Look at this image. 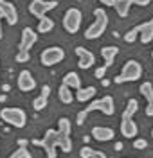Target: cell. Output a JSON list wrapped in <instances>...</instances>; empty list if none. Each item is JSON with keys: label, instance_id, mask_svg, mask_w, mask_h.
<instances>
[{"label": "cell", "instance_id": "obj_21", "mask_svg": "<svg viewBox=\"0 0 153 158\" xmlns=\"http://www.w3.org/2000/svg\"><path fill=\"white\" fill-rule=\"evenodd\" d=\"M58 97H60V101L63 102V104H70L72 101H74V94L70 92V88H69L67 85L61 83L60 90H58Z\"/></svg>", "mask_w": 153, "mask_h": 158}, {"label": "cell", "instance_id": "obj_17", "mask_svg": "<svg viewBox=\"0 0 153 158\" xmlns=\"http://www.w3.org/2000/svg\"><path fill=\"white\" fill-rule=\"evenodd\" d=\"M117 54H119V49L113 47V45H106V47L101 49V56H103V59H104V67H106V69H108L110 65H113V59H115Z\"/></svg>", "mask_w": 153, "mask_h": 158}, {"label": "cell", "instance_id": "obj_5", "mask_svg": "<svg viewBox=\"0 0 153 158\" xmlns=\"http://www.w3.org/2000/svg\"><path fill=\"white\" fill-rule=\"evenodd\" d=\"M0 118L13 128H23L27 122V115L22 108H2L0 110Z\"/></svg>", "mask_w": 153, "mask_h": 158}, {"label": "cell", "instance_id": "obj_33", "mask_svg": "<svg viewBox=\"0 0 153 158\" xmlns=\"http://www.w3.org/2000/svg\"><path fill=\"white\" fill-rule=\"evenodd\" d=\"M104 70H106V67H101V69H97V70H96V76L101 79L103 76H104Z\"/></svg>", "mask_w": 153, "mask_h": 158}, {"label": "cell", "instance_id": "obj_16", "mask_svg": "<svg viewBox=\"0 0 153 158\" xmlns=\"http://www.w3.org/2000/svg\"><path fill=\"white\" fill-rule=\"evenodd\" d=\"M139 40H141V43H144V45H148L150 41H153V18L148 20V22H144V23H141Z\"/></svg>", "mask_w": 153, "mask_h": 158}, {"label": "cell", "instance_id": "obj_15", "mask_svg": "<svg viewBox=\"0 0 153 158\" xmlns=\"http://www.w3.org/2000/svg\"><path fill=\"white\" fill-rule=\"evenodd\" d=\"M92 137L97 142H110L115 137V131L112 128H106V126H96L92 129Z\"/></svg>", "mask_w": 153, "mask_h": 158}, {"label": "cell", "instance_id": "obj_25", "mask_svg": "<svg viewBox=\"0 0 153 158\" xmlns=\"http://www.w3.org/2000/svg\"><path fill=\"white\" fill-rule=\"evenodd\" d=\"M139 110V102H137V99H130L128 101V104H126V108L122 111V115H126V117H133V113Z\"/></svg>", "mask_w": 153, "mask_h": 158}, {"label": "cell", "instance_id": "obj_35", "mask_svg": "<svg viewBox=\"0 0 153 158\" xmlns=\"http://www.w3.org/2000/svg\"><path fill=\"white\" fill-rule=\"evenodd\" d=\"M115 149H117V151H121V149H122V144H121V142H117V144H115Z\"/></svg>", "mask_w": 153, "mask_h": 158}, {"label": "cell", "instance_id": "obj_3", "mask_svg": "<svg viewBox=\"0 0 153 158\" xmlns=\"http://www.w3.org/2000/svg\"><path fill=\"white\" fill-rule=\"evenodd\" d=\"M108 27V15L103 7H97L94 11V22L90 23V27L85 31V38L87 40H97L104 34V31Z\"/></svg>", "mask_w": 153, "mask_h": 158}, {"label": "cell", "instance_id": "obj_19", "mask_svg": "<svg viewBox=\"0 0 153 158\" xmlns=\"http://www.w3.org/2000/svg\"><path fill=\"white\" fill-rule=\"evenodd\" d=\"M63 85H67L69 88L79 90L81 88V77H79L76 72H69V74H65V77H63Z\"/></svg>", "mask_w": 153, "mask_h": 158}, {"label": "cell", "instance_id": "obj_10", "mask_svg": "<svg viewBox=\"0 0 153 158\" xmlns=\"http://www.w3.org/2000/svg\"><path fill=\"white\" fill-rule=\"evenodd\" d=\"M38 41V36L36 32L31 29V27H25L22 31V38H20V47H18V52H29V49Z\"/></svg>", "mask_w": 153, "mask_h": 158}, {"label": "cell", "instance_id": "obj_36", "mask_svg": "<svg viewBox=\"0 0 153 158\" xmlns=\"http://www.w3.org/2000/svg\"><path fill=\"white\" fill-rule=\"evenodd\" d=\"M0 40H2V15H0Z\"/></svg>", "mask_w": 153, "mask_h": 158}, {"label": "cell", "instance_id": "obj_6", "mask_svg": "<svg viewBox=\"0 0 153 158\" xmlns=\"http://www.w3.org/2000/svg\"><path fill=\"white\" fill-rule=\"evenodd\" d=\"M83 22V13L78 7H69L63 15V29L70 34H76Z\"/></svg>", "mask_w": 153, "mask_h": 158}, {"label": "cell", "instance_id": "obj_34", "mask_svg": "<svg viewBox=\"0 0 153 158\" xmlns=\"http://www.w3.org/2000/svg\"><path fill=\"white\" fill-rule=\"evenodd\" d=\"M41 94H43V95H49V94H51V88H49V86L45 85V86L41 88Z\"/></svg>", "mask_w": 153, "mask_h": 158}, {"label": "cell", "instance_id": "obj_37", "mask_svg": "<svg viewBox=\"0 0 153 158\" xmlns=\"http://www.w3.org/2000/svg\"><path fill=\"white\" fill-rule=\"evenodd\" d=\"M151 58H153V50H151Z\"/></svg>", "mask_w": 153, "mask_h": 158}, {"label": "cell", "instance_id": "obj_24", "mask_svg": "<svg viewBox=\"0 0 153 158\" xmlns=\"http://www.w3.org/2000/svg\"><path fill=\"white\" fill-rule=\"evenodd\" d=\"M47 101H49V95L40 94L38 97H34V101H32V108L36 110V111H41L43 108H47Z\"/></svg>", "mask_w": 153, "mask_h": 158}, {"label": "cell", "instance_id": "obj_28", "mask_svg": "<svg viewBox=\"0 0 153 158\" xmlns=\"http://www.w3.org/2000/svg\"><path fill=\"white\" fill-rule=\"evenodd\" d=\"M9 158H32L31 156V153L25 149V146H18L16 151H13L9 155Z\"/></svg>", "mask_w": 153, "mask_h": 158}, {"label": "cell", "instance_id": "obj_13", "mask_svg": "<svg viewBox=\"0 0 153 158\" xmlns=\"http://www.w3.org/2000/svg\"><path fill=\"white\" fill-rule=\"evenodd\" d=\"M16 83H18V88L22 92H31V90H34V86H36V79L32 77V74H31L29 70H22L20 74H18Z\"/></svg>", "mask_w": 153, "mask_h": 158}, {"label": "cell", "instance_id": "obj_18", "mask_svg": "<svg viewBox=\"0 0 153 158\" xmlns=\"http://www.w3.org/2000/svg\"><path fill=\"white\" fill-rule=\"evenodd\" d=\"M133 6V0H115V6H113V9L115 13L121 16V18H126L128 15H130V7Z\"/></svg>", "mask_w": 153, "mask_h": 158}, {"label": "cell", "instance_id": "obj_8", "mask_svg": "<svg viewBox=\"0 0 153 158\" xmlns=\"http://www.w3.org/2000/svg\"><path fill=\"white\" fill-rule=\"evenodd\" d=\"M54 7H58L56 0H32L29 4V13L32 16H36L38 20H41L47 15V11L54 9Z\"/></svg>", "mask_w": 153, "mask_h": 158}, {"label": "cell", "instance_id": "obj_14", "mask_svg": "<svg viewBox=\"0 0 153 158\" xmlns=\"http://www.w3.org/2000/svg\"><path fill=\"white\" fill-rule=\"evenodd\" d=\"M141 94H142V97L146 99V102H148V106H146V115L148 117H153V85L150 81H146L141 85Z\"/></svg>", "mask_w": 153, "mask_h": 158}, {"label": "cell", "instance_id": "obj_11", "mask_svg": "<svg viewBox=\"0 0 153 158\" xmlns=\"http://www.w3.org/2000/svg\"><path fill=\"white\" fill-rule=\"evenodd\" d=\"M137 133H139V128L133 122V117L122 115L121 117V135L124 138H133V137H137Z\"/></svg>", "mask_w": 153, "mask_h": 158}, {"label": "cell", "instance_id": "obj_30", "mask_svg": "<svg viewBox=\"0 0 153 158\" xmlns=\"http://www.w3.org/2000/svg\"><path fill=\"white\" fill-rule=\"evenodd\" d=\"M16 61H18V63L29 61V52H18V54H16Z\"/></svg>", "mask_w": 153, "mask_h": 158}, {"label": "cell", "instance_id": "obj_1", "mask_svg": "<svg viewBox=\"0 0 153 158\" xmlns=\"http://www.w3.org/2000/svg\"><path fill=\"white\" fill-rule=\"evenodd\" d=\"M40 146L45 149L47 158H56V148H61L63 153H70L72 140H70V135H65L58 129H47L43 138L40 140Z\"/></svg>", "mask_w": 153, "mask_h": 158}, {"label": "cell", "instance_id": "obj_9", "mask_svg": "<svg viewBox=\"0 0 153 158\" xmlns=\"http://www.w3.org/2000/svg\"><path fill=\"white\" fill-rule=\"evenodd\" d=\"M0 15L2 18H6L9 25H15L18 22V11L15 7V4L9 0H0Z\"/></svg>", "mask_w": 153, "mask_h": 158}, {"label": "cell", "instance_id": "obj_27", "mask_svg": "<svg viewBox=\"0 0 153 158\" xmlns=\"http://www.w3.org/2000/svg\"><path fill=\"white\" fill-rule=\"evenodd\" d=\"M70 120L67 117H61L60 120H58V131H61V133H65V135H70Z\"/></svg>", "mask_w": 153, "mask_h": 158}, {"label": "cell", "instance_id": "obj_2", "mask_svg": "<svg viewBox=\"0 0 153 158\" xmlns=\"http://www.w3.org/2000/svg\"><path fill=\"white\" fill-rule=\"evenodd\" d=\"M92 111H101L103 115H113V113H115V104H113V99L110 97V95H104V97H101V99L92 101L87 108H83L81 111L78 113V118H76L78 126H83V124H85V118H87V115H90Z\"/></svg>", "mask_w": 153, "mask_h": 158}, {"label": "cell", "instance_id": "obj_29", "mask_svg": "<svg viewBox=\"0 0 153 158\" xmlns=\"http://www.w3.org/2000/svg\"><path fill=\"white\" fill-rule=\"evenodd\" d=\"M133 148L135 149H146L148 148V142H146L144 138H135V140H133Z\"/></svg>", "mask_w": 153, "mask_h": 158}, {"label": "cell", "instance_id": "obj_38", "mask_svg": "<svg viewBox=\"0 0 153 158\" xmlns=\"http://www.w3.org/2000/svg\"><path fill=\"white\" fill-rule=\"evenodd\" d=\"M151 137H153V129H151Z\"/></svg>", "mask_w": 153, "mask_h": 158}, {"label": "cell", "instance_id": "obj_4", "mask_svg": "<svg viewBox=\"0 0 153 158\" xmlns=\"http://www.w3.org/2000/svg\"><path fill=\"white\" fill-rule=\"evenodd\" d=\"M141 76H142V65H141L139 61H135V59H128V61L124 63V67H122V72L113 79V81H115L117 85H121V83L139 81Z\"/></svg>", "mask_w": 153, "mask_h": 158}, {"label": "cell", "instance_id": "obj_20", "mask_svg": "<svg viewBox=\"0 0 153 158\" xmlns=\"http://www.w3.org/2000/svg\"><path fill=\"white\" fill-rule=\"evenodd\" d=\"M97 94V88L96 86H87V88H79L78 90V94H76V99L79 101V102H87V101H90L94 95Z\"/></svg>", "mask_w": 153, "mask_h": 158}, {"label": "cell", "instance_id": "obj_22", "mask_svg": "<svg viewBox=\"0 0 153 158\" xmlns=\"http://www.w3.org/2000/svg\"><path fill=\"white\" fill-rule=\"evenodd\" d=\"M79 156L81 158H106V155H104V151H97V149H92L88 146H85L79 151Z\"/></svg>", "mask_w": 153, "mask_h": 158}, {"label": "cell", "instance_id": "obj_23", "mask_svg": "<svg viewBox=\"0 0 153 158\" xmlns=\"http://www.w3.org/2000/svg\"><path fill=\"white\" fill-rule=\"evenodd\" d=\"M52 29H54V20L43 16V18L38 22V31H40V32H51Z\"/></svg>", "mask_w": 153, "mask_h": 158}, {"label": "cell", "instance_id": "obj_31", "mask_svg": "<svg viewBox=\"0 0 153 158\" xmlns=\"http://www.w3.org/2000/svg\"><path fill=\"white\" fill-rule=\"evenodd\" d=\"M103 6H106V7H113L115 6V0H99Z\"/></svg>", "mask_w": 153, "mask_h": 158}, {"label": "cell", "instance_id": "obj_32", "mask_svg": "<svg viewBox=\"0 0 153 158\" xmlns=\"http://www.w3.org/2000/svg\"><path fill=\"white\" fill-rule=\"evenodd\" d=\"M150 2H151V0H133V4H137V6H150Z\"/></svg>", "mask_w": 153, "mask_h": 158}, {"label": "cell", "instance_id": "obj_26", "mask_svg": "<svg viewBox=\"0 0 153 158\" xmlns=\"http://www.w3.org/2000/svg\"><path fill=\"white\" fill-rule=\"evenodd\" d=\"M139 32H141V25H135L133 29H130L124 34V41H126V43H133L135 40L139 38Z\"/></svg>", "mask_w": 153, "mask_h": 158}, {"label": "cell", "instance_id": "obj_12", "mask_svg": "<svg viewBox=\"0 0 153 158\" xmlns=\"http://www.w3.org/2000/svg\"><path fill=\"white\" fill-rule=\"evenodd\" d=\"M76 56L79 58V69L83 70H87V69H90L92 65L96 63V56L92 54L88 49H85V47H76Z\"/></svg>", "mask_w": 153, "mask_h": 158}, {"label": "cell", "instance_id": "obj_7", "mask_svg": "<svg viewBox=\"0 0 153 158\" xmlns=\"http://www.w3.org/2000/svg\"><path fill=\"white\" fill-rule=\"evenodd\" d=\"M63 59H65V50L61 47H47V49L41 50V54H40V61L43 67L58 65Z\"/></svg>", "mask_w": 153, "mask_h": 158}]
</instances>
